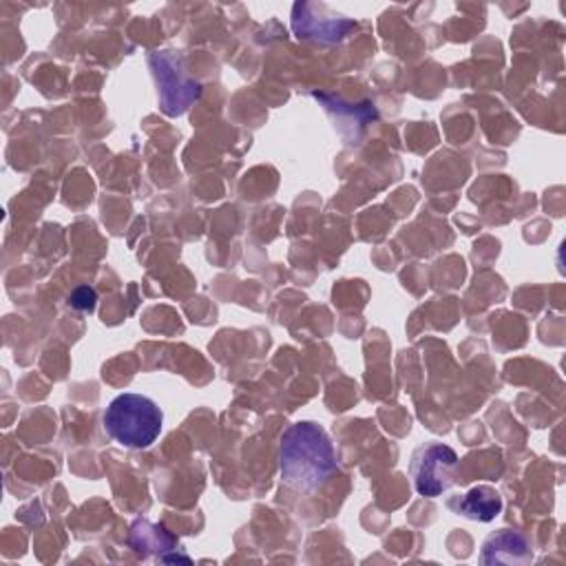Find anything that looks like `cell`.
Segmentation results:
<instances>
[{"label":"cell","instance_id":"7","mask_svg":"<svg viewBox=\"0 0 566 566\" xmlns=\"http://www.w3.org/2000/svg\"><path fill=\"white\" fill-rule=\"evenodd\" d=\"M292 28L299 39H310V41H321V43H339L343 41L356 25L343 17H330L323 19L321 23L308 19H292Z\"/></svg>","mask_w":566,"mask_h":566},{"label":"cell","instance_id":"6","mask_svg":"<svg viewBox=\"0 0 566 566\" xmlns=\"http://www.w3.org/2000/svg\"><path fill=\"white\" fill-rule=\"evenodd\" d=\"M449 509L476 522H491L502 511V495L498 489L489 484H478L469 489L464 495L449 500Z\"/></svg>","mask_w":566,"mask_h":566},{"label":"cell","instance_id":"2","mask_svg":"<svg viewBox=\"0 0 566 566\" xmlns=\"http://www.w3.org/2000/svg\"><path fill=\"white\" fill-rule=\"evenodd\" d=\"M103 423L116 442L131 449H147L160 438L164 414L153 398L127 392L109 403Z\"/></svg>","mask_w":566,"mask_h":566},{"label":"cell","instance_id":"4","mask_svg":"<svg viewBox=\"0 0 566 566\" xmlns=\"http://www.w3.org/2000/svg\"><path fill=\"white\" fill-rule=\"evenodd\" d=\"M182 63V56L175 52L151 54V65L162 92V109L167 116H182L202 94L200 85L184 74Z\"/></svg>","mask_w":566,"mask_h":566},{"label":"cell","instance_id":"8","mask_svg":"<svg viewBox=\"0 0 566 566\" xmlns=\"http://www.w3.org/2000/svg\"><path fill=\"white\" fill-rule=\"evenodd\" d=\"M131 546L136 551H180L178 548V540L160 524H151V522H136L134 524V533H131ZM162 559V553H160Z\"/></svg>","mask_w":566,"mask_h":566},{"label":"cell","instance_id":"5","mask_svg":"<svg viewBox=\"0 0 566 566\" xmlns=\"http://www.w3.org/2000/svg\"><path fill=\"white\" fill-rule=\"evenodd\" d=\"M533 559L531 542L520 533L511 528H500L491 533L480 551V562L491 564H526Z\"/></svg>","mask_w":566,"mask_h":566},{"label":"cell","instance_id":"1","mask_svg":"<svg viewBox=\"0 0 566 566\" xmlns=\"http://www.w3.org/2000/svg\"><path fill=\"white\" fill-rule=\"evenodd\" d=\"M281 480L301 493L321 489L337 471V451L328 431L314 420L290 425L279 445Z\"/></svg>","mask_w":566,"mask_h":566},{"label":"cell","instance_id":"3","mask_svg":"<svg viewBox=\"0 0 566 566\" xmlns=\"http://www.w3.org/2000/svg\"><path fill=\"white\" fill-rule=\"evenodd\" d=\"M458 453L442 442H427L412 453L409 473L418 495L438 498L453 484Z\"/></svg>","mask_w":566,"mask_h":566},{"label":"cell","instance_id":"9","mask_svg":"<svg viewBox=\"0 0 566 566\" xmlns=\"http://www.w3.org/2000/svg\"><path fill=\"white\" fill-rule=\"evenodd\" d=\"M96 301H98V295H96V290H94V288H89V286H83V288L74 290L72 299H70L72 308L83 310V312H94Z\"/></svg>","mask_w":566,"mask_h":566}]
</instances>
